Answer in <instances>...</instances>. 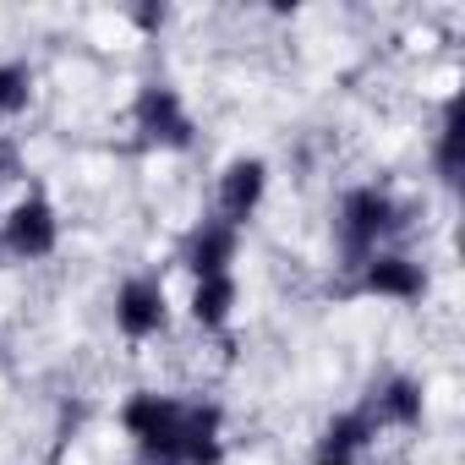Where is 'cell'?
Listing matches in <instances>:
<instances>
[{"mask_svg": "<svg viewBox=\"0 0 465 465\" xmlns=\"http://www.w3.org/2000/svg\"><path fill=\"white\" fill-rule=\"evenodd\" d=\"M115 323H121L132 340L159 334V329H164V291H159L153 280H132V285L121 291V302H115Z\"/></svg>", "mask_w": 465, "mask_h": 465, "instance_id": "cell-2", "label": "cell"}, {"mask_svg": "<svg viewBox=\"0 0 465 465\" xmlns=\"http://www.w3.org/2000/svg\"><path fill=\"white\" fill-rule=\"evenodd\" d=\"M361 269H367V291H378V296H400V302L421 296V269L411 258H378L372 252Z\"/></svg>", "mask_w": 465, "mask_h": 465, "instance_id": "cell-7", "label": "cell"}, {"mask_svg": "<svg viewBox=\"0 0 465 465\" xmlns=\"http://www.w3.org/2000/svg\"><path fill=\"white\" fill-rule=\"evenodd\" d=\"M394 224H400V208H394L378 186L351 192V197H345V208H340V236H345V252H351L356 263H367V258H372V247L389 236Z\"/></svg>", "mask_w": 465, "mask_h": 465, "instance_id": "cell-1", "label": "cell"}, {"mask_svg": "<svg viewBox=\"0 0 465 465\" xmlns=\"http://www.w3.org/2000/svg\"><path fill=\"white\" fill-rule=\"evenodd\" d=\"M230 258H236V224H224V219H208L197 236H192V247H186V263H192L197 280L224 274Z\"/></svg>", "mask_w": 465, "mask_h": 465, "instance_id": "cell-3", "label": "cell"}, {"mask_svg": "<svg viewBox=\"0 0 465 465\" xmlns=\"http://www.w3.org/2000/svg\"><path fill=\"white\" fill-rule=\"evenodd\" d=\"M137 126L153 137V143H192V126L181 115V99L170 88H148L137 99Z\"/></svg>", "mask_w": 465, "mask_h": 465, "instance_id": "cell-4", "label": "cell"}, {"mask_svg": "<svg viewBox=\"0 0 465 465\" xmlns=\"http://www.w3.org/2000/svg\"><path fill=\"white\" fill-rule=\"evenodd\" d=\"M318 465H351V460H329V454H323V460H318Z\"/></svg>", "mask_w": 465, "mask_h": 465, "instance_id": "cell-10", "label": "cell"}, {"mask_svg": "<svg viewBox=\"0 0 465 465\" xmlns=\"http://www.w3.org/2000/svg\"><path fill=\"white\" fill-rule=\"evenodd\" d=\"M28 104V72L23 66H0V115H17Z\"/></svg>", "mask_w": 465, "mask_h": 465, "instance_id": "cell-9", "label": "cell"}, {"mask_svg": "<svg viewBox=\"0 0 465 465\" xmlns=\"http://www.w3.org/2000/svg\"><path fill=\"white\" fill-rule=\"evenodd\" d=\"M230 302H236V280H230V274L197 280V291H192V318H197L203 329H219V323L230 318Z\"/></svg>", "mask_w": 465, "mask_h": 465, "instance_id": "cell-8", "label": "cell"}, {"mask_svg": "<svg viewBox=\"0 0 465 465\" xmlns=\"http://www.w3.org/2000/svg\"><path fill=\"white\" fill-rule=\"evenodd\" d=\"M258 197H263V164L258 159H242V164L224 170V181H219V213H224V224L247 219L258 208Z\"/></svg>", "mask_w": 465, "mask_h": 465, "instance_id": "cell-5", "label": "cell"}, {"mask_svg": "<svg viewBox=\"0 0 465 465\" xmlns=\"http://www.w3.org/2000/svg\"><path fill=\"white\" fill-rule=\"evenodd\" d=\"M6 242H12L17 258H45V252H55V213H50L45 203H23V208L12 213Z\"/></svg>", "mask_w": 465, "mask_h": 465, "instance_id": "cell-6", "label": "cell"}]
</instances>
